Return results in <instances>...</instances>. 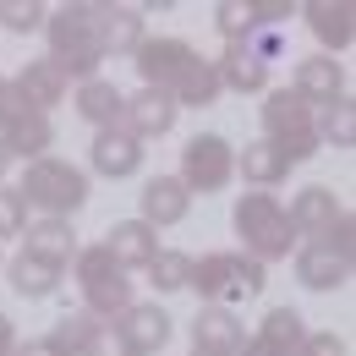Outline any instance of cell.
I'll use <instances>...</instances> for the list:
<instances>
[{
	"label": "cell",
	"instance_id": "52a82bcc",
	"mask_svg": "<svg viewBox=\"0 0 356 356\" xmlns=\"http://www.w3.org/2000/svg\"><path fill=\"white\" fill-rule=\"evenodd\" d=\"M236 176V148L225 143L220 132H197L186 143V154H181V186L186 192H225Z\"/></svg>",
	"mask_w": 356,
	"mask_h": 356
},
{
	"label": "cell",
	"instance_id": "8fae6325",
	"mask_svg": "<svg viewBox=\"0 0 356 356\" xmlns=\"http://www.w3.org/2000/svg\"><path fill=\"white\" fill-rule=\"evenodd\" d=\"M176 99L165 88H137L127 93V110H121V127L137 137V143H148V137H165L170 127H176Z\"/></svg>",
	"mask_w": 356,
	"mask_h": 356
},
{
	"label": "cell",
	"instance_id": "ac0fdd59",
	"mask_svg": "<svg viewBox=\"0 0 356 356\" xmlns=\"http://www.w3.org/2000/svg\"><path fill=\"white\" fill-rule=\"evenodd\" d=\"M49 143H55V127H49V115H33V110H22L17 121L0 127V148H6V159H22V165L44 159Z\"/></svg>",
	"mask_w": 356,
	"mask_h": 356
},
{
	"label": "cell",
	"instance_id": "1f68e13d",
	"mask_svg": "<svg viewBox=\"0 0 356 356\" xmlns=\"http://www.w3.org/2000/svg\"><path fill=\"white\" fill-rule=\"evenodd\" d=\"M44 6H33V0H0V22L11 28V33H33V28H44Z\"/></svg>",
	"mask_w": 356,
	"mask_h": 356
},
{
	"label": "cell",
	"instance_id": "f546056e",
	"mask_svg": "<svg viewBox=\"0 0 356 356\" xmlns=\"http://www.w3.org/2000/svg\"><path fill=\"white\" fill-rule=\"evenodd\" d=\"M186 274H192V258L176 252V247H159V252H154V264H148V280H154V291H159V296L186 291Z\"/></svg>",
	"mask_w": 356,
	"mask_h": 356
},
{
	"label": "cell",
	"instance_id": "30bf717a",
	"mask_svg": "<svg viewBox=\"0 0 356 356\" xmlns=\"http://www.w3.org/2000/svg\"><path fill=\"white\" fill-rule=\"evenodd\" d=\"M247 329L230 307H197L192 318V356H241Z\"/></svg>",
	"mask_w": 356,
	"mask_h": 356
},
{
	"label": "cell",
	"instance_id": "9c48e42d",
	"mask_svg": "<svg viewBox=\"0 0 356 356\" xmlns=\"http://www.w3.org/2000/svg\"><path fill=\"white\" fill-rule=\"evenodd\" d=\"M192 60H197V49L186 44V39H154L148 33L132 49V66H137V77H143V88H170Z\"/></svg>",
	"mask_w": 356,
	"mask_h": 356
},
{
	"label": "cell",
	"instance_id": "d6a6232c",
	"mask_svg": "<svg viewBox=\"0 0 356 356\" xmlns=\"http://www.w3.org/2000/svg\"><path fill=\"white\" fill-rule=\"evenodd\" d=\"M28 230V203L17 197V186H0V241H17Z\"/></svg>",
	"mask_w": 356,
	"mask_h": 356
},
{
	"label": "cell",
	"instance_id": "f35d334b",
	"mask_svg": "<svg viewBox=\"0 0 356 356\" xmlns=\"http://www.w3.org/2000/svg\"><path fill=\"white\" fill-rule=\"evenodd\" d=\"M11 351H17V323L0 312V356H11Z\"/></svg>",
	"mask_w": 356,
	"mask_h": 356
},
{
	"label": "cell",
	"instance_id": "4fadbf2b",
	"mask_svg": "<svg viewBox=\"0 0 356 356\" xmlns=\"http://www.w3.org/2000/svg\"><path fill=\"white\" fill-rule=\"evenodd\" d=\"M291 93H302L312 110H323V104L346 99V66H340L334 55H307V60H296V83H291Z\"/></svg>",
	"mask_w": 356,
	"mask_h": 356
},
{
	"label": "cell",
	"instance_id": "7402d4cb",
	"mask_svg": "<svg viewBox=\"0 0 356 356\" xmlns=\"http://www.w3.org/2000/svg\"><path fill=\"white\" fill-rule=\"evenodd\" d=\"M6 280H11V291L22 302H44V296H55V285H60V264L33 258V252H17L11 268H6Z\"/></svg>",
	"mask_w": 356,
	"mask_h": 356
},
{
	"label": "cell",
	"instance_id": "2e32d148",
	"mask_svg": "<svg viewBox=\"0 0 356 356\" xmlns=\"http://www.w3.org/2000/svg\"><path fill=\"white\" fill-rule=\"evenodd\" d=\"M143 225L148 230H165V225H181L186 214H192V192L181 186L176 176H154L148 186H143Z\"/></svg>",
	"mask_w": 356,
	"mask_h": 356
},
{
	"label": "cell",
	"instance_id": "5b68a950",
	"mask_svg": "<svg viewBox=\"0 0 356 356\" xmlns=\"http://www.w3.org/2000/svg\"><path fill=\"white\" fill-rule=\"evenodd\" d=\"M264 143H274L285 154V165H302L318 154V110L302 93L274 88L264 99Z\"/></svg>",
	"mask_w": 356,
	"mask_h": 356
},
{
	"label": "cell",
	"instance_id": "8992f818",
	"mask_svg": "<svg viewBox=\"0 0 356 356\" xmlns=\"http://www.w3.org/2000/svg\"><path fill=\"white\" fill-rule=\"evenodd\" d=\"M77 291H83V302H88V318H121V312L132 307V274L110 258V247L104 241H93L77 252Z\"/></svg>",
	"mask_w": 356,
	"mask_h": 356
},
{
	"label": "cell",
	"instance_id": "4dcf8cb0",
	"mask_svg": "<svg viewBox=\"0 0 356 356\" xmlns=\"http://www.w3.org/2000/svg\"><path fill=\"white\" fill-rule=\"evenodd\" d=\"M214 22H220V33L230 44H247V39H252V17H247L241 0H220V6H214Z\"/></svg>",
	"mask_w": 356,
	"mask_h": 356
},
{
	"label": "cell",
	"instance_id": "9a60e30c",
	"mask_svg": "<svg viewBox=\"0 0 356 356\" xmlns=\"http://www.w3.org/2000/svg\"><path fill=\"white\" fill-rule=\"evenodd\" d=\"M93 170L110 181L121 176H137V165H143V143H137L127 127H104V132H93Z\"/></svg>",
	"mask_w": 356,
	"mask_h": 356
},
{
	"label": "cell",
	"instance_id": "7c38bea8",
	"mask_svg": "<svg viewBox=\"0 0 356 356\" xmlns=\"http://www.w3.org/2000/svg\"><path fill=\"white\" fill-rule=\"evenodd\" d=\"M307 340V323L296 307H268V318L258 323V334H247L241 356H296Z\"/></svg>",
	"mask_w": 356,
	"mask_h": 356
},
{
	"label": "cell",
	"instance_id": "ba28073f",
	"mask_svg": "<svg viewBox=\"0 0 356 356\" xmlns=\"http://www.w3.org/2000/svg\"><path fill=\"white\" fill-rule=\"evenodd\" d=\"M115 329V356H159L170 346V312L159 307V302H132V307L121 312V318H110Z\"/></svg>",
	"mask_w": 356,
	"mask_h": 356
},
{
	"label": "cell",
	"instance_id": "f1b7e54d",
	"mask_svg": "<svg viewBox=\"0 0 356 356\" xmlns=\"http://www.w3.org/2000/svg\"><path fill=\"white\" fill-rule=\"evenodd\" d=\"M318 143H334L340 154L356 148V104H351V93L318 110Z\"/></svg>",
	"mask_w": 356,
	"mask_h": 356
},
{
	"label": "cell",
	"instance_id": "6da1fadb",
	"mask_svg": "<svg viewBox=\"0 0 356 356\" xmlns=\"http://www.w3.org/2000/svg\"><path fill=\"white\" fill-rule=\"evenodd\" d=\"M49 60L66 72V83H93L104 66V6H60L44 17Z\"/></svg>",
	"mask_w": 356,
	"mask_h": 356
},
{
	"label": "cell",
	"instance_id": "cb8c5ba5",
	"mask_svg": "<svg viewBox=\"0 0 356 356\" xmlns=\"http://www.w3.org/2000/svg\"><path fill=\"white\" fill-rule=\"evenodd\" d=\"M121 110H127V93L115 88V83H104V77H93V83H77V115L88 121V127H121Z\"/></svg>",
	"mask_w": 356,
	"mask_h": 356
},
{
	"label": "cell",
	"instance_id": "484cf974",
	"mask_svg": "<svg viewBox=\"0 0 356 356\" xmlns=\"http://www.w3.org/2000/svg\"><path fill=\"white\" fill-rule=\"evenodd\" d=\"M170 99H176V110L181 104H186V110H203V104H214V99H220V72H214V60H209V55H197V60H192V66H186V72H181L176 83H170Z\"/></svg>",
	"mask_w": 356,
	"mask_h": 356
},
{
	"label": "cell",
	"instance_id": "74e56055",
	"mask_svg": "<svg viewBox=\"0 0 356 356\" xmlns=\"http://www.w3.org/2000/svg\"><path fill=\"white\" fill-rule=\"evenodd\" d=\"M11 356H60V351H55L49 334H39V340H17V351H11Z\"/></svg>",
	"mask_w": 356,
	"mask_h": 356
},
{
	"label": "cell",
	"instance_id": "d6986e66",
	"mask_svg": "<svg viewBox=\"0 0 356 356\" xmlns=\"http://www.w3.org/2000/svg\"><path fill=\"white\" fill-rule=\"evenodd\" d=\"M285 220H291V230L296 236H307V241H318L329 225L340 220V197L329 192V186H302L296 197H291V209H285Z\"/></svg>",
	"mask_w": 356,
	"mask_h": 356
},
{
	"label": "cell",
	"instance_id": "7a4b0ae2",
	"mask_svg": "<svg viewBox=\"0 0 356 356\" xmlns=\"http://www.w3.org/2000/svg\"><path fill=\"white\" fill-rule=\"evenodd\" d=\"M17 197H22L28 209H39V220H72V214L88 203V170H77V165L44 154V159L22 165Z\"/></svg>",
	"mask_w": 356,
	"mask_h": 356
},
{
	"label": "cell",
	"instance_id": "44dd1931",
	"mask_svg": "<svg viewBox=\"0 0 356 356\" xmlns=\"http://www.w3.org/2000/svg\"><path fill=\"white\" fill-rule=\"evenodd\" d=\"M296 280L307 291H340L351 280V264L340 252H329L323 241H307V247H296Z\"/></svg>",
	"mask_w": 356,
	"mask_h": 356
},
{
	"label": "cell",
	"instance_id": "ab89813d",
	"mask_svg": "<svg viewBox=\"0 0 356 356\" xmlns=\"http://www.w3.org/2000/svg\"><path fill=\"white\" fill-rule=\"evenodd\" d=\"M6 170H11V159H6V148H0V181H6Z\"/></svg>",
	"mask_w": 356,
	"mask_h": 356
},
{
	"label": "cell",
	"instance_id": "8d00e7d4",
	"mask_svg": "<svg viewBox=\"0 0 356 356\" xmlns=\"http://www.w3.org/2000/svg\"><path fill=\"white\" fill-rule=\"evenodd\" d=\"M22 110H28V104H22L17 83H11V77H0V127H6V121H17Z\"/></svg>",
	"mask_w": 356,
	"mask_h": 356
},
{
	"label": "cell",
	"instance_id": "e575fe53",
	"mask_svg": "<svg viewBox=\"0 0 356 356\" xmlns=\"http://www.w3.org/2000/svg\"><path fill=\"white\" fill-rule=\"evenodd\" d=\"M247 17H252V33L258 28H274L291 17V0H247Z\"/></svg>",
	"mask_w": 356,
	"mask_h": 356
},
{
	"label": "cell",
	"instance_id": "277c9868",
	"mask_svg": "<svg viewBox=\"0 0 356 356\" xmlns=\"http://www.w3.org/2000/svg\"><path fill=\"white\" fill-rule=\"evenodd\" d=\"M268 280L264 264H252L247 252H203L192 258V274H186V291L203 296V307H225L236 296H258Z\"/></svg>",
	"mask_w": 356,
	"mask_h": 356
},
{
	"label": "cell",
	"instance_id": "d590c367",
	"mask_svg": "<svg viewBox=\"0 0 356 356\" xmlns=\"http://www.w3.org/2000/svg\"><path fill=\"white\" fill-rule=\"evenodd\" d=\"M296 356H346V340L323 329V334H307V340H302V351H296Z\"/></svg>",
	"mask_w": 356,
	"mask_h": 356
},
{
	"label": "cell",
	"instance_id": "3957f363",
	"mask_svg": "<svg viewBox=\"0 0 356 356\" xmlns=\"http://www.w3.org/2000/svg\"><path fill=\"white\" fill-rule=\"evenodd\" d=\"M230 225H236V241H241V252H247L252 264L291 258V247H296V230H291V220H285V203L268 197V192H247V197H236Z\"/></svg>",
	"mask_w": 356,
	"mask_h": 356
},
{
	"label": "cell",
	"instance_id": "836d02e7",
	"mask_svg": "<svg viewBox=\"0 0 356 356\" xmlns=\"http://www.w3.org/2000/svg\"><path fill=\"white\" fill-rule=\"evenodd\" d=\"M318 241H323L329 252H340V258L351 264V258H356V220H351V209H340V220L329 225V230H323Z\"/></svg>",
	"mask_w": 356,
	"mask_h": 356
},
{
	"label": "cell",
	"instance_id": "ffe728a7",
	"mask_svg": "<svg viewBox=\"0 0 356 356\" xmlns=\"http://www.w3.org/2000/svg\"><path fill=\"white\" fill-rule=\"evenodd\" d=\"M104 247H110V258L127 268H148L154 264V252H159V230H148L143 220H121V225H110V236H104Z\"/></svg>",
	"mask_w": 356,
	"mask_h": 356
},
{
	"label": "cell",
	"instance_id": "d4e9b609",
	"mask_svg": "<svg viewBox=\"0 0 356 356\" xmlns=\"http://www.w3.org/2000/svg\"><path fill=\"white\" fill-rule=\"evenodd\" d=\"M28 247L22 252H33V258H49V264H72L77 258V236H72V220H28Z\"/></svg>",
	"mask_w": 356,
	"mask_h": 356
},
{
	"label": "cell",
	"instance_id": "e0dca14e",
	"mask_svg": "<svg viewBox=\"0 0 356 356\" xmlns=\"http://www.w3.org/2000/svg\"><path fill=\"white\" fill-rule=\"evenodd\" d=\"M302 17H307V28L318 33V44L334 49V55H346L356 39V11L346 0H307L302 6Z\"/></svg>",
	"mask_w": 356,
	"mask_h": 356
},
{
	"label": "cell",
	"instance_id": "4316f807",
	"mask_svg": "<svg viewBox=\"0 0 356 356\" xmlns=\"http://www.w3.org/2000/svg\"><path fill=\"white\" fill-rule=\"evenodd\" d=\"M148 39V22L137 6H104V55H132Z\"/></svg>",
	"mask_w": 356,
	"mask_h": 356
},
{
	"label": "cell",
	"instance_id": "5bb4252c",
	"mask_svg": "<svg viewBox=\"0 0 356 356\" xmlns=\"http://www.w3.org/2000/svg\"><path fill=\"white\" fill-rule=\"evenodd\" d=\"M11 83H17V93H22V104H28L33 115H49V110H55V104L66 99V88H72V83H66V72H60V66H55L49 55H39V60H28V66H22V72H17Z\"/></svg>",
	"mask_w": 356,
	"mask_h": 356
},
{
	"label": "cell",
	"instance_id": "603a6c76",
	"mask_svg": "<svg viewBox=\"0 0 356 356\" xmlns=\"http://www.w3.org/2000/svg\"><path fill=\"white\" fill-rule=\"evenodd\" d=\"M214 72H220V88H230V93H264L268 88V66L247 44H230L214 60Z\"/></svg>",
	"mask_w": 356,
	"mask_h": 356
},
{
	"label": "cell",
	"instance_id": "83f0119b",
	"mask_svg": "<svg viewBox=\"0 0 356 356\" xmlns=\"http://www.w3.org/2000/svg\"><path fill=\"white\" fill-rule=\"evenodd\" d=\"M236 170H241L247 181H252V186H280V181L291 176L285 154H280L274 143H264V137H258V143H247V148L236 154Z\"/></svg>",
	"mask_w": 356,
	"mask_h": 356
}]
</instances>
